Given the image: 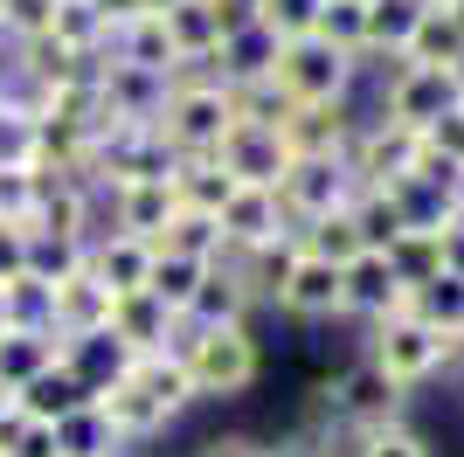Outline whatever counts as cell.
Wrapping results in <instances>:
<instances>
[{
  "instance_id": "1",
  "label": "cell",
  "mask_w": 464,
  "mask_h": 457,
  "mask_svg": "<svg viewBox=\"0 0 464 457\" xmlns=\"http://www.w3.org/2000/svg\"><path fill=\"white\" fill-rule=\"evenodd\" d=\"M167 354H180L188 361V381L201 402H243L264 381V340H256V319L250 326H188L180 319L174 346Z\"/></svg>"
},
{
  "instance_id": "2",
  "label": "cell",
  "mask_w": 464,
  "mask_h": 457,
  "mask_svg": "<svg viewBox=\"0 0 464 457\" xmlns=\"http://www.w3.org/2000/svg\"><path fill=\"white\" fill-rule=\"evenodd\" d=\"M409 388L402 381H388L382 367L353 346V361L340 367L333 381H319L305 402V423H319V430H333V437H361V430H382V423H402L409 416Z\"/></svg>"
},
{
  "instance_id": "3",
  "label": "cell",
  "mask_w": 464,
  "mask_h": 457,
  "mask_svg": "<svg viewBox=\"0 0 464 457\" xmlns=\"http://www.w3.org/2000/svg\"><path fill=\"white\" fill-rule=\"evenodd\" d=\"M160 132H167V146L174 152H215L222 139H229V125H236V104H229V83L215 70H174L167 76V104H160V118H153Z\"/></svg>"
},
{
  "instance_id": "4",
  "label": "cell",
  "mask_w": 464,
  "mask_h": 457,
  "mask_svg": "<svg viewBox=\"0 0 464 457\" xmlns=\"http://www.w3.org/2000/svg\"><path fill=\"white\" fill-rule=\"evenodd\" d=\"M361 83H368V56H347L326 35H298L277 49V91L291 104H353Z\"/></svg>"
},
{
  "instance_id": "5",
  "label": "cell",
  "mask_w": 464,
  "mask_h": 457,
  "mask_svg": "<svg viewBox=\"0 0 464 457\" xmlns=\"http://www.w3.org/2000/svg\"><path fill=\"white\" fill-rule=\"evenodd\" d=\"M444 346L450 340L437 333V326H423L416 312H395V319H382V326L361 333V354H368L388 381H402L409 395L430 388V381H444Z\"/></svg>"
},
{
  "instance_id": "6",
  "label": "cell",
  "mask_w": 464,
  "mask_h": 457,
  "mask_svg": "<svg viewBox=\"0 0 464 457\" xmlns=\"http://www.w3.org/2000/svg\"><path fill=\"white\" fill-rule=\"evenodd\" d=\"M353 194H361V180H353L347 152H305V160H291V173L277 180V201H285L291 228L353 209Z\"/></svg>"
},
{
  "instance_id": "7",
  "label": "cell",
  "mask_w": 464,
  "mask_h": 457,
  "mask_svg": "<svg viewBox=\"0 0 464 457\" xmlns=\"http://www.w3.org/2000/svg\"><path fill=\"white\" fill-rule=\"evenodd\" d=\"M416 160H423V132H416V125L382 118V112H361L353 146H347V167H353V180H361V188H395Z\"/></svg>"
},
{
  "instance_id": "8",
  "label": "cell",
  "mask_w": 464,
  "mask_h": 457,
  "mask_svg": "<svg viewBox=\"0 0 464 457\" xmlns=\"http://www.w3.org/2000/svg\"><path fill=\"white\" fill-rule=\"evenodd\" d=\"M395 312H409V285L395 277V264H388V249H361L347 270H340V326H382L395 319Z\"/></svg>"
},
{
  "instance_id": "9",
  "label": "cell",
  "mask_w": 464,
  "mask_h": 457,
  "mask_svg": "<svg viewBox=\"0 0 464 457\" xmlns=\"http://www.w3.org/2000/svg\"><path fill=\"white\" fill-rule=\"evenodd\" d=\"M340 270L347 264H326V257L298 249V264H291V277L277 285L271 312H285L291 326H340Z\"/></svg>"
},
{
  "instance_id": "10",
  "label": "cell",
  "mask_w": 464,
  "mask_h": 457,
  "mask_svg": "<svg viewBox=\"0 0 464 457\" xmlns=\"http://www.w3.org/2000/svg\"><path fill=\"white\" fill-rule=\"evenodd\" d=\"M222 236H229V257H250V249L277 243V236H298L277 201V188H236L222 201Z\"/></svg>"
},
{
  "instance_id": "11",
  "label": "cell",
  "mask_w": 464,
  "mask_h": 457,
  "mask_svg": "<svg viewBox=\"0 0 464 457\" xmlns=\"http://www.w3.org/2000/svg\"><path fill=\"white\" fill-rule=\"evenodd\" d=\"M153 257H160V243H146V236H132V228H97L91 236V257H83V264H91V277L104 291H118V298H125V291H146V277H153Z\"/></svg>"
},
{
  "instance_id": "12",
  "label": "cell",
  "mask_w": 464,
  "mask_h": 457,
  "mask_svg": "<svg viewBox=\"0 0 464 457\" xmlns=\"http://www.w3.org/2000/svg\"><path fill=\"white\" fill-rule=\"evenodd\" d=\"M63 367L91 388V395H111L118 381H132L139 354L125 340H118L111 326H97V333H63Z\"/></svg>"
},
{
  "instance_id": "13",
  "label": "cell",
  "mask_w": 464,
  "mask_h": 457,
  "mask_svg": "<svg viewBox=\"0 0 464 457\" xmlns=\"http://www.w3.org/2000/svg\"><path fill=\"white\" fill-rule=\"evenodd\" d=\"M222 167L243 180V188H277L291 173V146L277 125H229V139H222Z\"/></svg>"
},
{
  "instance_id": "14",
  "label": "cell",
  "mask_w": 464,
  "mask_h": 457,
  "mask_svg": "<svg viewBox=\"0 0 464 457\" xmlns=\"http://www.w3.org/2000/svg\"><path fill=\"white\" fill-rule=\"evenodd\" d=\"M256 312H264V305H256L243 264H236V257H222V264H208V277H201V291L188 298V312H180V319H188V326H250Z\"/></svg>"
},
{
  "instance_id": "15",
  "label": "cell",
  "mask_w": 464,
  "mask_h": 457,
  "mask_svg": "<svg viewBox=\"0 0 464 457\" xmlns=\"http://www.w3.org/2000/svg\"><path fill=\"white\" fill-rule=\"evenodd\" d=\"M167 35H174V49H180V70H208L215 63V49H222V35H229L236 21V7H222V0H174V7H167Z\"/></svg>"
},
{
  "instance_id": "16",
  "label": "cell",
  "mask_w": 464,
  "mask_h": 457,
  "mask_svg": "<svg viewBox=\"0 0 464 457\" xmlns=\"http://www.w3.org/2000/svg\"><path fill=\"white\" fill-rule=\"evenodd\" d=\"M353 125H361V97L353 104H291L277 132H285L291 160H305V152H347Z\"/></svg>"
},
{
  "instance_id": "17",
  "label": "cell",
  "mask_w": 464,
  "mask_h": 457,
  "mask_svg": "<svg viewBox=\"0 0 464 457\" xmlns=\"http://www.w3.org/2000/svg\"><path fill=\"white\" fill-rule=\"evenodd\" d=\"M277 49H285V42H277L256 15H243L229 35H222V49H215L208 70L222 76V83H271L277 76Z\"/></svg>"
},
{
  "instance_id": "18",
  "label": "cell",
  "mask_w": 464,
  "mask_h": 457,
  "mask_svg": "<svg viewBox=\"0 0 464 457\" xmlns=\"http://www.w3.org/2000/svg\"><path fill=\"white\" fill-rule=\"evenodd\" d=\"M174 215H180L174 180H125V188L104 194V222H111V228H132V236H146V243H160Z\"/></svg>"
},
{
  "instance_id": "19",
  "label": "cell",
  "mask_w": 464,
  "mask_h": 457,
  "mask_svg": "<svg viewBox=\"0 0 464 457\" xmlns=\"http://www.w3.org/2000/svg\"><path fill=\"white\" fill-rule=\"evenodd\" d=\"M111 333L146 361V354H167V346H174L180 312H174V305H160L153 291H125V298L111 305Z\"/></svg>"
},
{
  "instance_id": "20",
  "label": "cell",
  "mask_w": 464,
  "mask_h": 457,
  "mask_svg": "<svg viewBox=\"0 0 464 457\" xmlns=\"http://www.w3.org/2000/svg\"><path fill=\"white\" fill-rule=\"evenodd\" d=\"M97 409L111 416V430H118V443H125V451H146V443H160L167 430H174V416H167V409H160L139 381H118L111 395H97Z\"/></svg>"
},
{
  "instance_id": "21",
  "label": "cell",
  "mask_w": 464,
  "mask_h": 457,
  "mask_svg": "<svg viewBox=\"0 0 464 457\" xmlns=\"http://www.w3.org/2000/svg\"><path fill=\"white\" fill-rule=\"evenodd\" d=\"M167 180H174V201H180V209H201V215H222V201L243 188V180L222 167V152H180Z\"/></svg>"
},
{
  "instance_id": "22",
  "label": "cell",
  "mask_w": 464,
  "mask_h": 457,
  "mask_svg": "<svg viewBox=\"0 0 464 457\" xmlns=\"http://www.w3.org/2000/svg\"><path fill=\"white\" fill-rule=\"evenodd\" d=\"M111 305H118V291H104L91 277V264H77L70 277H56V333H97V326H111Z\"/></svg>"
},
{
  "instance_id": "23",
  "label": "cell",
  "mask_w": 464,
  "mask_h": 457,
  "mask_svg": "<svg viewBox=\"0 0 464 457\" xmlns=\"http://www.w3.org/2000/svg\"><path fill=\"white\" fill-rule=\"evenodd\" d=\"M423 15H430V0H368V76L402 56Z\"/></svg>"
},
{
  "instance_id": "24",
  "label": "cell",
  "mask_w": 464,
  "mask_h": 457,
  "mask_svg": "<svg viewBox=\"0 0 464 457\" xmlns=\"http://www.w3.org/2000/svg\"><path fill=\"white\" fill-rule=\"evenodd\" d=\"M56 361H63V333H35V326H7L0 333V388H28Z\"/></svg>"
},
{
  "instance_id": "25",
  "label": "cell",
  "mask_w": 464,
  "mask_h": 457,
  "mask_svg": "<svg viewBox=\"0 0 464 457\" xmlns=\"http://www.w3.org/2000/svg\"><path fill=\"white\" fill-rule=\"evenodd\" d=\"M104 56L132 63V70H153V76H174V70H180V49H174V35H167V21H160V15L125 21V28L111 35V49H104Z\"/></svg>"
},
{
  "instance_id": "26",
  "label": "cell",
  "mask_w": 464,
  "mask_h": 457,
  "mask_svg": "<svg viewBox=\"0 0 464 457\" xmlns=\"http://www.w3.org/2000/svg\"><path fill=\"white\" fill-rule=\"evenodd\" d=\"M409 63H437V70H458L464 63V7H437L430 0V15L416 21V35L402 49Z\"/></svg>"
},
{
  "instance_id": "27",
  "label": "cell",
  "mask_w": 464,
  "mask_h": 457,
  "mask_svg": "<svg viewBox=\"0 0 464 457\" xmlns=\"http://www.w3.org/2000/svg\"><path fill=\"white\" fill-rule=\"evenodd\" d=\"M132 381H139V388H146V395H153L174 423H188L194 409H201V395H194L188 361H180V354H146V361L132 367Z\"/></svg>"
},
{
  "instance_id": "28",
  "label": "cell",
  "mask_w": 464,
  "mask_h": 457,
  "mask_svg": "<svg viewBox=\"0 0 464 457\" xmlns=\"http://www.w3.org/2000/svg\"><path fill=\"white\" fill-rule=\"evenodd\" d=\"M388 194H395V209H402L409 228H444L450 215H458V194H464V188H444V180H430V173L409 167Z\"/></svg>"
},
{
  "instance_id": "29",
  "label": "cell",
  "mask_w": 464,
  "mask_h": 457,
  "mask_svg": "<svg viewBox=\"0 0 464 457\" xmlns=\"http://www.w3.org/2000/svg\"><path fill=\"white\" fill-rule=\"evenodd\" d=\"M14 402H21V409H28L35 423H63L70 409H83V402H97V395H91V388H83V381L56 361L49 374H35L28 388H14Z\"/></svg>"
},
{
  "instance_id": "30",
  "label": "cell",
  "mask_w": 464,
  "mask_h": 457,
  "mask_svg": "<svg viewBox=\"0 0 464 457\" xmlns=\"http://www.w3.org/2000/svg\"><path fill=\"white\" fill-rule=\"evenodd\" d=\"M160 249L174 257H194V264H222L229 257V236H222V215H201V209H180L160 236Z\"/></svg>"
},
{
  "instance_id": "31",
  "label": "cell",
  "mask_w": 464,
  "mask_h": 457,
  "mask_svg": "<svg viewBox=\"0 0 464 457\" xmlns=\"http://www.w3.org/2000/svg\"><path fill=\"white\" fill-rule=\"evenodd\" d=\"M111 451H125V443H118L111 416L97 402H83V409H70L56 423V457H111Z\"/></svg>"
},
{
  "instance_id": "32",
  "label": "cell",
  "mask_w": 464,
  "mask_h": 457,
  "mask_svg": "<svg viewBox=\"0 0 464 457\" xmlns=\"http://www.w3.org/2000/svg\"><path fill=\"white\" fill-rule=\"evenodd\" d=\"M409 312H416L423 326H437L444 340H450V333H464V277H458V270H437L430 285L409 291Z\"/></svg>"
},
{
  "instance_id": "33",
  "label": "cell",
  "mask_w": 464,
  "mask_h": 457,
  "mask_svg": "<svg viewBox=\"0 0 464 457\" xmlns=\"http://www.w3.org/2000/svg\"><path fill=\"white\" fill-rule=\"evenodd\" d=\"M0 305H7V326H35V333H56V285L21 270L0 285Z\"/></svg>"
},
{
  "instance_id": "34",
  "label": "cell",
  "mask_w": 464,
  "mask_h": 457,
  "mask_svg": "<svg viewBox=\"0 0 464 457\" xmlns=\"http://www.w3.org/2000/svg\"><path fill=\"white\" fill-rule=\"evenodd\" d=\"M388 264H395V277H402L409 291L430 285V277L444 270V228H402V236L388 243Z\"/></svg>"
},
{
  "instance_id": "35",
  "label": "cell",
  "mask_w": 464,
  "mask_h": 457,
  "mask_svg": "<svg viewBox=\"0 0 464 457\" xmlns=\"http://www.w3.org/2000/svg\"><path fill=\"white\" fill-rule=\"evenodd\" d=\"M49 35L70 49V56H104L111 49V28L97 15V0H56V28Z\"/></svg>"
},
{
  "instance_id": "36",
  "label": "cell",
  "mask_w": 464,
  "mask_h": 457,
  "mask_svg": "<svg viewBox=\"0 0 464 457\" xmlns=\"http://www.w3.org/2000/svg\"><path fill=\"white\" fill-rule=\"evenodd\" d=\"M298 243L312 249V257H326V264H353L361 257V222H353V209H340V215H319V222H305L298 228Z\"/></svg>"
},
{
  "instance_id": "37",
  "label": "cell",
  "mask_w": 464,
  "mask_h": 457,
  "mask_svg": "<svg viewBox=\"0 0 464 457\" xmlns=\"http://www.w3.org/2000/svg\"><path fill=\"white\" fill-rule=\"evenodd\" d=\"M298 236H277V243H264V249H250V257H236L243 264V277H250V291H256V305H271L277 298V285L291 277V264H298Z\"/></svg>"
},
{
  "instance_id": "38",
  "label": "cell",
  "mask_w": 464,
  "mask_h": 457,
  "mask_svg": "<svg viewBox=\"0 0 464 457\" xmlns=\"http://www.w3.org/2000/svg\"><path fill=\"white\" fill-rule=\"evenodd\" d=\"M35 152H42V112L7 97L0 104V167H35Z\"/></svg>"
},
{
  "instance_id": "39",
  "label": "cell",
  "mask_w": 464,
  "mask_h": 457,
  "mask_svg": "<svg viewBox=\"0 0 464 457\" xmlns=\"http://www.w3.org/2000/svg\"><path fill=\"white\" fill-rule=\"evenodd\" d=\"M201 277H208V264H194V257H174V249H160V257H153V277H146V291H153L160 305L188 312V298L201 291Z\"/></svg>"
},
{
  "instance_id": "40",
  "label": "cell",
  "mask_w": 464,
  "mask_h": 457,
  "mask_svg": "<svg viewBox=\"0 0 464 457\" xmlns=\"http://www.w3.org/2000/svg\"><path fill=\"white\" fill-rule=\"evenodd\" d=\"M347 457H437V451H430V437L402 416V423H382V430L347 437Z\"/></svg>"
},
{
  "instance_id": "41",
  "label": "cell",
  "mask_w": 464,
  "mask_h": 457,
  "mask_svg": "<svg viewBox=\"0 0 464 457\" xmlns=\"http://www.w3.org/2000/svg\"><path fill=\"white\" fill-rule=\"evenodd\" d=\"M353 222H361V243H368V249H388L409 228L388 188H361V194H353Z\"/></svg>"
},
{
  "instance_id": "42",
  "label": "cell",
  "mask_w": 464,
  "mask_h": 457,
  "mask_svg": "<svg viewBox=\"0 0 464 457\" xmlns=\"http://www.w3.org/2000/svg\"><path fill=\"white\" fill-rule=\"evenodd\" d=\"M312 35H326L333 49H347V56H368V0H326Z\"/></svg>"
},
{
  "instance_id": "43",
  "label": "cell",
  "mask_w": 464,
  "mask_h": 457,
  "mask_svg": "<svg viewBox=\"0 0 464 457\" xmlns=\"http://www.w3.org/2000/svg\"><path fill=\"white\" fill-rule=\"evenodd\" d=\"M319 7H326V0H256L250 15L264 21L277 42H298V35H312V28H319Z\"/></svg>"
},
{
  "instance_id": "44",
  "label": "cell",
  "mask_w": 464,
  "mask_h": 457,
  "mask_svg": "<svg viewBox=\"0 0 464 457\" xmlns=\"http://www.w3.org/2000/svg\"><path fill=\"white\" fill-rule=\"evenodd\" d=\"M56 28V0H0V42H35Z\"/></svg>"
},
{
  "instance_id": "45",
  "label": "cell",
  "mask_w": 464,
  "mask_h": 457,
  "mask_svg": "<svg viewBox=\"0 0 464 457\" xmlns=\"http://www.w3.org/2000/svg\"><path fill=\"white\" fill-rule=\"evenodd\" d=\"M35 194H42V167H0V222H21V228H28Z\"/></svg>"
},
{
  "instance_id": "46",
  "label": "cell",
  "mask_w": 464,
  "mask_h": 457,
  "mask_svg": "<svg viewBox=\"0 0 464 457\" xmlns=\"http://www.w3.org/2000/svg\"><path fill=\"white\" fill-rule=\"evenodd\" d=\"M83 249H91V243H63V236H28V270L56 285V277H70V270L83 264Z\"/></svg>"
},
{
  "instance_id": "47",
  "label": "cell",
  "mask_w": 464,
  "mask_h": 457,
  "mask_svg": "<svg viewBox=\"0 0 464 457\" xmlns=\"http://www.w3.org/2000/svg\"><path fill=\"white\" fill-rule=\"evenodd\" d=\"M271 457H347V437H333V430H319V423H298L291 437L271 443Z\"/></svg>"
},
{
  "instance_id": "48",
  "label": "cell",
  "mask_w": 464,
  "mask_h": 457,
  "mask_svg": "<svg viewBox=\"0 0 464 457\" xmlns=\"http://www.w3.org/2000/svg\"><path fill=\"white\" fill-rule=\"evenodd\" d=\"M194 457H271L264 437H243V430H215V437L194 443Z\"/></svg>"
},
{
  "instance_id": "49",
  "label": "cell",
  "mask_w": 464,
  "mask_h": 457,
  "mask_svg": "<svg viewBox=\"0 0 464 457\" xmlns=\"http://www.w3.org/2000/svg\"><path fill=\"white\" fill-rule=\"evenodd\" d=\"M423 146H430V152H444L450 167H464V104H458V112H444L437 125H430Z\"/></svg>"
},
{
  "instance_id": "50",
  "label": "cell",
  "mask_w": 464,
  "mask_h": 457,
  "mask_svg": "<svg viewBox=\"0 0 464 457\" xmlns=\"http://www.w3.org/2000/svg\"><path fill=\"white\" fill-rule=\"evenodd\" d=\"M28 270V228L21 222H0V285Z\"/></svg>"
},
{
  "instance_id": "51",
  "label": "cell",
  "mask_w": 464,
  "mask_h": 457,
  "mask_svg": "<svg viewBox=\"0 0 464 457\" xmlns=\"http://www.w3.org/2000/svg\"><path fill=\"white\" fill-rule=\"evenodd\" d=\"M7 457H56V423H35V416H28V430H21V443Z\"/></svg>"
},
{
  "instance_id": "52",
  "label": "cell",
  "mask_w": 464,
  "mask_h": 457,
  "mask_svg": "<svg viewBox=\"0 0 464 457\" xmlns=\"http://www.w3.org/2000/svg\"><path fill=\"white\" fill-rule=\"evenodd\" d=\"M444 270H458V277H464V209L444 222Z\"/></svg>"
},
{
  "instance_id": "53",
  "label": "cell",
  "mask_w": 464,
  "mask_h": 457,
  "mask_svg": "<svg viewBox=\"0 0 464 457\" xmlns=\"http://www.w3.org/2000/svg\"><path fill=\"white\" fill-rule=\"evenodd\" d=\"M97 15H104V28L118 35L125 21H139V15H146V0H97Z\"/></svg>"
},
{
  "instance_id": "54",
  "label": "cell",
  "mask_w": 464,
  "mask_h": 457,
  "mask_svg": "<svg viewBox=\"0 0 464 457\" xmlns=\"http://www.w3.org/2000/svg\"><path fill=\"white\" fill-rule=\"evenodd\" d=\"M444 381L464 395V333H450V346H444Z\"/></svg>"
},
{
  "instance_id": "55",
  "label": "cell",
  "mask_w": 464,
  "mask_h": 457,
  "mask_svg": "<svg viewBox=\"0 0 464 457\" xmlns=\"http://www.w3.org/2000/svg\"><path fill=\"white\" fill-rule=\"evenodd\" d=\"M167 7H174V0H146V15H167Z\"/></svg>"
},
{
  "instance_id": "56",
  "label": "cell",
  "mask_w": 464,
  "mask_h": 457,
  "mask_svg": "<svg viewBox=\"0 0 464 457\" xmlns=\"http://www.w3.org/2000/svg\"><path fill=\"white\" fill-rule=\"evenodd\" d=\"M222 7H236V15H250V7H256V0H222Z\"/></svg>"
},
{
  "instance_id": "57",
  "label": "cell",
  "mask_w": 464,
  "mask_h": 457,
  "mask_svg": "<svg viewBox=\"0 0 464 457\" xmlns=\"http://www.w3.org/2000/svg\"><path fill=\"white\" fill-rule=\"evenodd\" d=\"M0 104H7V70H0Z\"/></svg>"
},
{
  "instance_id": "58",
  "label": "cell",
  "mask_w": 464,
  "mask_h": 457,
  "mask_svg": "<svg viewBox=\"0 0 464 457\" xmlns=\"http://www.w3.org/2000/svg\"><path fill=\"white\" fill-rule=\"evenodd\" d=\"M0 333H7V305H0Z\"/></svg>"
},
{
  "instance_id": "59",
  "label": "cell",
  "mask_w": 464,
  "mask_h": 457,
  "mask_svg": "<svg viewBox=\"0 0 464 457\" xmlns=\"http://www.w3.org/2000/svg\"><path fill=\"white\" fill-rule=\"evenodd\" d=\"M437 7H464V0H437Z\"/></svg>"
},
{
  "instance_id": "60",
  "label": "cell",
  "mask_w": 464,
  "mask_h": 457,
  "mask_svg": "<svg viewBox=\"0 0 464 457\" xmlns=\"http://www.w3.org/2000/svg\"><path fill=\"white\" fill-rule=\"evenodd\" d=\"M111 457H139V451H111Z\"/></svg>"
}]
</instances>
